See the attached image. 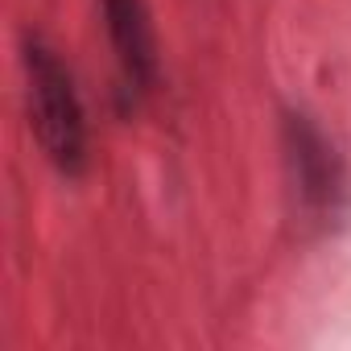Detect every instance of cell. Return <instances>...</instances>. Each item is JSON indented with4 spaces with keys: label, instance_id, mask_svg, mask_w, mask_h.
<instances>
[{
    "label": "cell",
    "instance_id": "cell-1",
    "mask_svg": "<svg viewBox=\"0 0 351 351\" xmlns=\"http://www.w3.org/2000/svg\"><path fill=\"white\" fill-rule=\"evenodd\" d=\"M21 62H25L29 120H34L38 145L46 149L54 169H62L66 178H75V173H83V165H87V116H83L79 87H75L66 62L58 58V50H50L34 34L25 38Z\"/></svg>",
    "mask_w": 351,
    "mask_h": 351
},
{
    "label": "cell",
    "instance_id": "cell-2",
    "mask_svg": "<svg viewBox=\"0 0 351 351\" xmlns=\"http://www.w3.org/2000/svg\"><path fill=\"white\" fill-rule=\"evenodd\" d=\"M99 17L128 91L145 95L157 83V34L145 0H99Z\"/></svg>",
    "mask_w": 351,
    "mask_h": 351
},
{
    "label": "cell",
    "instance_id": "cell-3",
    "mask_svg": "<svg viewBox=\"0 0 351 351\" xmlns=\"http://www.w3.org/2000/svg\"><path fill=\"white\" fill-rule=\"evenodd\" d=\"M285 149H289V165H293V182L302 191V203L314 211L335 207L343 178H339V157L326 145V136L306 116H289L285 120Z\"/></svg>",
    "mask_w": 351,
    "mask_h": 351
}]
</instances>
